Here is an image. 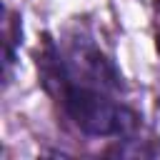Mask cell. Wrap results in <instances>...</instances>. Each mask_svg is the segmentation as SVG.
<instances>
[{
	"label": "cell",
	"mask_w": 160,
	"mask_h": 160,
	"mask_svg": "<svg viewBox=\"0 0 160 160\" xmlns=\"http://www.w3.org/2000/svg\"><path fill=\"white\" fill-rule=\"evenodd\" d=\"M38 72L45 92L62 108V112L85 135H95V138L138 135L142 118L125 102L115 100L112 92L72 78L62 65L58 40H52L50 35H42L38 52Z\"/></svg>",
	"instance_id": "obj_1"
},
{
	"label": "cell",
	"mask_w": 160,
	"mask_h": 160,
	"mask_svg": "<svg viewBox=\"0 0 160 160\" xmlns=\"http://www.w3.org/2000/svg\"><path fill=\"white\" fill-rule=\"evenodd\" d=\"M60 48V58L65 70L95 88H102L112 95H122L125 92V80L120 75V70L115 68V62L82 32H72L65 40L58 42Z\"/></svg>",
	"instance_id": "obj_2"
},
{
	"label": "cell",
	"mask_w": 160,
	"mask_h": 160,
	"mask_svg": "<svg viewBox=\"0 0 160 160\" xmlns=\"http://www.w3.org/2000/svg\"><path fill=\"white\" fill-rule=\"evenodd\" d=\"M155 50H158V55H160V32L155 35Z\"/></svg>",
	"instance_id": "obj_3"
},
{
	"label": "cell",
	"mask_w": 160,
	"mask_h": 160,
	"mask_svg": "<svg viewBox=\"0 0 160 160\" xmlns=\"http://www.w3.org/2000/svg\"><path fill=\"white\" fill-rule=\"evenodd\" d=\"M155 8H158V10H160V0H155Z\"/></svg>",
	"instance_id": "obj_4"
}]
</instances>
